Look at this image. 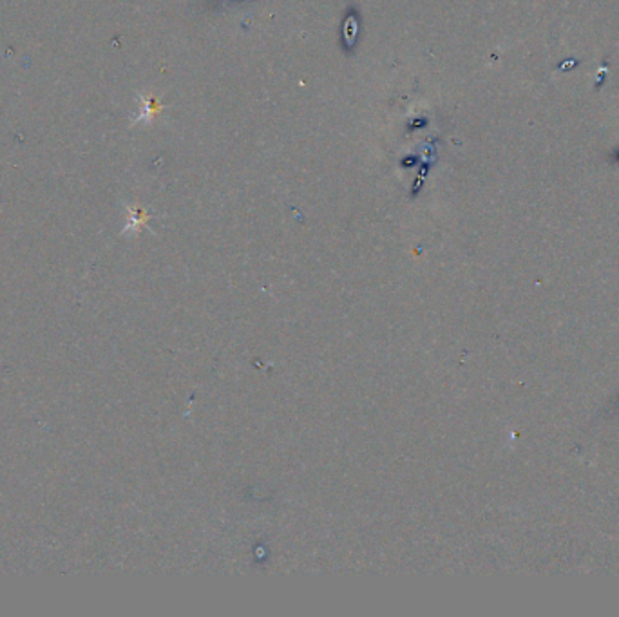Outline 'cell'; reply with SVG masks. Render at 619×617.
Instances as JSON below:
<instances>
[{"instance_id": "1", "label": "cell", "mask_w": 619, "mask_h": 617, "mask_svg": "<svg viewBox=\"0 0 619 617\" xmlns=\"http://www.w3.org/2000/svg\"><path fill=\"white\" fill-rule=\"evenodd\" d=\"M159 107L162 105H159V103L156 102L154 98L141 96V112L138 114V118H136L132 123H138V121H150L152 120L154 114L159 111Z\"/></svg>"}]
</instances>
